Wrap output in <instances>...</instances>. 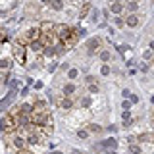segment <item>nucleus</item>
Listing matches in <instances>:
<instances>
[{
  "label": "nucleus",
  "instance_id": "f257e3e1",
  "mask_svg": "<svg viewBox=\"0 0 154 154\" xmlns=\"http://www.w3.org/2000/svg\"><path fill=\"white\" fill-rule=\"evenodd\" d=\"M17 123H19V118L16 119V118H14V114H8L6 118H4L2 122H0V125H2V129H4V131H8V133H10V131H14Z\"/></svg>",
  "mask_w": 154,
  "mask_h": 154
},
{
  "label": "nucleus",
  "instance_id": "f03ea898",
  "mask_svg": "<svg viewBox=\"0 0 154 154\" xmlns=\"http://www.w3.org/2000/svg\"><path fill=\"white\" fill-rule=\"evenodd\" d=\"M98 45H100V42L96 41V38H94V41H89V50H91V52L96 50V46H98Z\"/></svg>",
  "mask_w": 154,
  "mask_h": 154
},
{
  "label": "nucleus",
  "instance_id": "7ed1b4c3",
  "mask_svg": "<svg viewBox=\"0 0 154 154\" xmlns=\"http://www.w3.org/2000/svg\"><path fill=\"white\" fill-rule=\"evenodd\" d=\"M14 144H16L17 148H21V146H23V139H21V137H16V139H14Z\"/></svg>",
  "mask_w": 154,
  "mask_h": 154
},
{
  "label": "nucleus",
  "instance_id": "20e7f679",
  "mask_svg": "<svg viewBox=\"0 0 154 154\" xmlns=\"http://www.w3.org/2000/svg\"><path fill=\"white\" fill-rule=\"evenodd\" d=\"M27 141H29V143H31V144H35V143L38 141V139L35 137V135H31V137H29V139H27Z\"/></svg>",
  "mask_w": 154,
  "mask_h": 154
},
{
  "label": "nucleus",
  "instance_id": "39448f33",
  "mask_svg": "<svg viewBox=\"0 0 154 154\" xmlns=\"http://www.w3.org/2000/svg\"><path fill=\"white\" fill-rule=\"evenodd\" d=\"M87 10H89V4H85V8H83V10H81V14H79V17H83V16H85V14H87Z\"/></svg>",
  "mask_w": 154,
  "mask_h": 154
}]
</instances>
